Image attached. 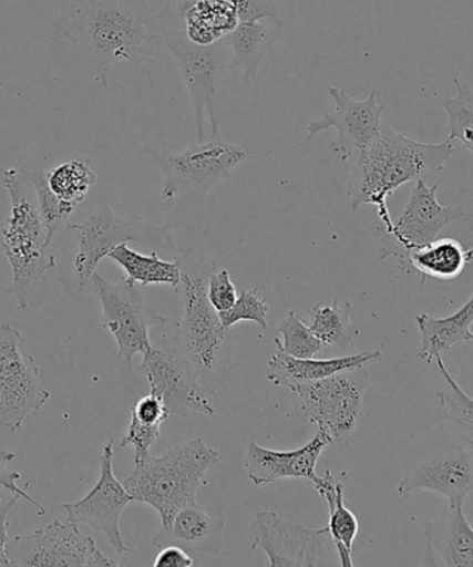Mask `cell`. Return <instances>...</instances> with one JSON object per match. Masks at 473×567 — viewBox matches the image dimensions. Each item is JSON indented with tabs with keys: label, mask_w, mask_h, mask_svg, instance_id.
I'll return each mask as SVG.
<instances>
[{
	"label": "cell",
	"mask_w": 473,
	"mask_h": 567,
	"mask_svg": "<svg viewBox=\"0 0 473 567\" xmlns=\"http://www.w3.org/2000/svg\"><path fill=\"white\" fill-rule=\"evenodd\" d=\"M156 47L166 48L177 64L178 73L188 90L194 106L197 140L205 137L206 114L212 124V140L222 136L219 126L224 118L219 91L225 76L228 45L225 40L210 47L191 42L185 31L163 29L156 32Z\"/></svg>",
	"instance_id": "cell-8"
},
{
	"label": "cell",
	"mask_w": 473,
	"mask_h": 567,
	"mask_svg": "<svg viewBox=\"0 0 473 567\" xmlns=\"http://www.w3.org/2000/svg\"><path fill=\"white\" fill-rule=\"evenodd\" d=\"M175 262L179 268V284L175 290L184 307L177 336L179 349L207 384V379L222 373L229 339V329L224 328L207 297L208 275L216 267L195 246L175 256Z\"/></svg>",
	"instance_id": "cell-5"
},
{
	"label": "cell",
	"mask_w": 473,
	"mask_h": 567,
	"mask_svg": "<svg viewBox=\"0 0 473 567\" xmlns=\"http://www.w3.org/2000/svg\"><path fill=\"white\" fill-rule=\"evenodd\" d=\"M2 91H3V84H2V82H0V93H2Z\"/></svg>",
	"instance_id": "cell-43"
},
{
	"label": "cell",
	"mask_w": 473,
	"mask_h": 567,
	"mask_svg": "<svg viewBox=\"0 0 473 567\" xmlns=\"http://www.w3.org/2000/svg\"><path fill=\"white\" fill-rule=\"evenodd\" d=\"M191 42L210 47L223 41L239 24L230 0H188L179 8Z\"/></svg>",
	"instance_id": "cell-24"
},
{
	"label": "cell",
	"mask_w": 473,
	"mask_h": 567,
	"mask_svg": "<svg viewBox=\"0 0 473 567\" xmlns=\"http://www.w3.org/2000/svg\"><path fill=\"white\" fill-rule=\"evenodd\" d=\"M207 297L214 310L218 313L228 311L235 305L236 299H238V290H236V286L230 279L228 269L216 268L208 275Z\"/></svg>",
	"instance_id": "cell-36"
},
{
	"label": "cell",
	"mask_w": 473,
	"mask_h": 567,
	"mask_svg": "<svg viewBox=\"0 0 473 567\" xmlns=\"http://www.w3.org/2000/svg\"><path fill=\"white\" fill-rule=\"evenodd\" d=\"M0 185L10 197V216L0 229V255L12 268L8 293L16 297L19 310L24 311L31 307L32 293L47 272L56 267V258L47 252V230L25 171L0 168Z\"/></svg>",
	"instance_id": "cell-4"
},
{
	"label": "cell",
	"mask_w": 473,
	"mask_h": 567,
	"mask_svg": "<svg viewBox=\"0 0 473 567\" xmlns=\"http://www.w3.org/2000/svg\"><path fill=\"white\" fill-rule=\"evenodd\" d=\"M455 96L444 101L443 109L448 113L450 135L449 142L460 141L462 146L473 154V92L465 81L454 79Z\"/></svg>",
	"instance_id": "cell-33"
},
{
	"label": "cell",
	"mask_w": 473,
	"mask_h": 567,
	"mask_svg": "<svg viewBox=\"0 0 473 567\" xmlns=\"http://www.w3.org/2000/svg\"><path fill=\"white\" fill-rule=\"evenodd\" d=\"M162 426L161 425H146L136 421L135 417L131 416L128 433L121 442V449L134 447L135 450V464L136 462L146 458L151 454V450L156 444L158 437H161Z\"/></svg>",
	"instance_id": "cell-37"
},
{
	"label": "cell",
	"mask_w": 473,
	"mask_h": 567,
	"mask_svg": "<svg viewBox=\"0 0 473 567\" xmlns=\"http://www.w3.org/2000/svg\"><path fill=\"white\" fill-rule=\"evenodd\" d=\"M423 565L473 567V530L462 506H449L425 525Z\"/></svg>",
	"instance_id": "cell-20"
},
{
	"label": "cell",
	"mask_w": 473,
	"mask_h": 567,
	"mask_svg": "<svg viewBox=\"0 0 473 567\" xmlns=\"http://www.w3.org/2000/svg\"><path fill=\"white\" fill-rule=\"evenodd\" d=\"M21 498L19 495L12 494L10 498L0 497V566L9 567L12 566L9 560V556L7 553L9 534H8V516L10 511L14 508L16 505L19 504Z\"/></svg>",
	"instance_id": "cell-42"
},
{
	"label": "cell",
	"mask_w": 473,
	"mask_h": 567,
	"mask_svg": "<svg viewBox=\"0 0 473 567\" xmlns=\"http://www.w3.org/2000/svg\"><path fill=\"white\" fill-rule=\"evenodd\" d=\"M114 440L104 445L101 456V476L95 487L76 503L63 504L62 509L68 514V520L75 525L95 528L107 537L112 547L119 554L128 553V548L121 536V515L128 506L132 497L126 492L123 482L114 475L113 464L115 451Z\"/></svg>",
	"instance_id": "cell-18"
},
{
	"label": "cell",
	"mask_w": 473,
	"mask_h": 567,
	"mask_svg": "<svg viewBox=\"0 0 473 567\" xmlns=\"http://www.w3.org/2000/svg\"><path fill=\"white\" fill-rule=\"evenodd\" d=\"M472 489V443L461 440L459 444L423 456L411 466L400 482L398 493L407 499L415 493L433 492L448 499L450 506H462Z\"/></svg>",
	"instance_id": "cell-16"
},
{
	"label": "cell",
	"mask_w": 473,
	"mask_h": 567,
	"mask_svg": "<svg viewBox=\"0 0 473 567\" xmlns=\"http://www.w3.org/2000/svg\"><path fill=\"white\" fill-rule=\"evenodd\" d=\"M140 372L146 378L151 392L163 400L169 416L202 414L216 416L214 390L207 386L192 365L177 338L173 344H154L142 355Z\"/></svg>",
	"instance_id": "cell-9"
},
{
	"label": "cell",
	"mask_w": 473,
	"mask_h": 567,
	"mask_svg": "<svg viewBox=\"0 0 473 567\" xmlns=\"http://www.w3.org/2000/svg\"><path fill=\"white\" fill-rule=\"evenodd\" d=\"M472 261V249H465L459 240L451 238L434 239L409 256V269L422 275L425 279L451 280L459 279Z\"/></svg>",
	"instance_id": "cell-27"
},
{
	"label": "cell",
	"mask_w": 473,
	"mask_h": 567,
	"mask_svg": "<svg viewBox=\"0 0 473 567\" xmlns=\"http://www.w3.org/2000/svg\"><path fill=\"white\" fill-rule=\"evenodd\" d=\"M454 154V142L445 140L439 145H431L412 141L382 123L378 135L359 153V163L348 186L350 210L357 213L361 206H377L382 223L377 230L390 233L393 219L388 207L389 197L407 182L443 173Z\"/></svg>",
	"instance_id": "cell-2"
},
{
	"label": "cell",
	"mask_w": 473,
	"mask_h": 567,
	"mask_svg": "<svg viewBox=\"0 0 473 567\" xmlns=\"http://www.w3.org/2000/svg\"><path fill=\"white\" fill-rule=\"evenodd\" d=\"M251 548L267 555L268 566H326L337 553L328 527L308 528L282 519L277 512H258L250 528Z\"/></svg>",
	"instance_id": "cell-15"
},
{
	"label": "cell",
	"mask_w": 473,
	"mask_h": 567,
	"mask_svg": "<svg viewBox=\"0 0 473 567\" xmlns=\"http://www.w3.org/2000/svg\"><path fill=\"white\" fill-rule=\"evenodd\" d=\"M382 357V351L376 350L349 357L313 360V358L290 357L277 346V351L268 362L267 379L274 386L291 390L300 383L320 381V379L332 377L335 373L366 367L367 363L381 360Z\"/></svg>",
	"instance_id": "cell-22"
},
{
	"label": "cell",
	"mask_w": 473,
	"mask_h": 567,
	"mask_svg": "<svg viewBox=\"0 0 473 567\" xmlns=\"http://www.w3.org/2000/svg\"><path fill=\"white\" fill-rule=\"evenodd\" d=\"M107 258L119 264L126 274L130 284L146 288L151 285H168L177 289L179 284V268L175 261H166L158 257L157 251L152 255H141L132 250L128 244H123L109 252Z\"/></svg>",
	"instance_id": "cell-28"
},
{
	"label": "cell",
	"mask_w": 473,
	"mask_h": 567,
	"mask_svg": "<svg viewBox=\"0 0 473 567\" xmlns=\"http://www.w3.org/2000/svg\"><path fill=\"white\" fill-rule=\"evenodd\" d=\"M332 440L318 429L306 445L294 451H275L250 443L246 450L244 466L247 477L256 486H267L285 478H307L318 486L322 477L317 475V464Z\"/></svg>",
	"instance_id": "cell-19"
},
{
	"label": "cell",
	"mask_w": 473,
	"mask_h": 567,
	"mask_svg": "<svg viewBox=\"0 0 473 567\" xmlns=\"http://www.w3.org/2000/svg\"><path fill=\"white\" fill-rule=\"evenodd\" d=\"M235 8L239 23H255V21L278 16L277 4L273 0H230Z\"/></svg>",
	"instance_id": "cell-40"
},
{
	"label": "cell",
	"mask_w": 473,
	"mask_h": 567,
	"mask_svg": "<svg viewBox=\"0 0 473 567\" xmlns=\"http://www.w3.org/2000/svg\"><path fill=\"white\" fill-rule=\"evenodd\" d=\"M219 460L222 454L205 440H191L136 462L123 484L132 499L152 506L161 516L162 528H168L181 509L197 504V494L207 486L206 475Z\"/></svg>",
	"instance_id": "cell-3"
},
{
	"label": "cell",
	"mask_w": 473,
	"mask_h": 567,
	"mask_svg": "<svg viewBox=\"0 0 473 567\" xmlns=\"http://www.w3.org/2000/svg\"><path fill=\"white\" fill-rule=\"evenodd\" d=\"M47 182L60 202L76 210L96 184V174L91 168L90 159L76 157L49 169Z\"/></svg>",
	"instance_id": "cell-30"
},
{
	"label": "cell",
	"mask_w": 473,
	"mask_h": 567,
	"mask_svg": "<svg viewBox=\"0 0 473 567\" xmlns=\"http://www.w3.org/2000/svg\"><path fill=\"white\" fill-rule=\"evenodd\" d=\"M438 362L439 371L443 374L448 383V392L438 393L442 414L440 422L451 429V432L459 434L460 437L472 442L473 420H472V398L461 389L455 379L451 377L448 367L444 365L442 357L434 358Z\"/></svg>",
	"instance_id": "cell-31"
},
{
	"label": "cell",
	"mask_w": 473,
	"mask_h": 567,
	"mask_svg": "<svg viewBox=\"0 0 473 567\" xmlns=\"http://www.w3.org/2000/svg\"><path fill=\"white\" fill-rule=\"evenodd\" d=\"M327 90L337 104V110L333 114L323 113L322 120L307 125L308 135L300 146L308 145L320 132L335 128L339 135L332 142V152L339 162L348 163L378 135L387 103H377V91H371L364 101H356L339 87L328 86Z\"/></svg>",
	"instance_id": "cell-17"
},
{
	"label": "cell",
	"mask_w": 473,
	"mask_h": 567,
	"mask_svg": "<svg viewBox=\"0 0 473 567\" xmlns=\"http://www.w3.org/2000/svg\"><path fill=\"white\" fill-rule=\"evenodd\" d=\"M27 178L34 187L38 210L47 230V244L51 245L54 236L68 224L69 218L73 216L75 208L60 202L54 196L51 187L48 186L47 173L40 168L24 169Z\"/></svg>",
	"instance_id": "cell-32"
},
{
	"label": "cell",
	"mask_w": 473,
	"mask_h": 567,
	"mask_svg": "<svg viewBox=\"0 0 473 567\" xmlns=\"http://www.w3.org/2000/svg\"><path fill=\"white\" fill-rule=\"evenodd\" d=\"M16 458H18V454L0 450V487H3L9 493L19 495L21 499H25L27 503L34 506L38 511V515H47V508H43L41 504H38L37 501L27 493L25 488L29 487V484H27L25 488L19 487L18 482L21 478V473L14 470L13 462Z\"/></svg>",
	"instance_id": "cell-38"
},
{
	"label": "cell",
	"mask_w": 473,
	"mask_h": 567,
	"mask_svg": "<svg viewBox=\"0 0 473 567\" xmlns=\"http://www.w3.org/2000/svg\"><path fill=\"white\" fill-rule=\"evenodd\" d=\"M284 21L275 18H266L255 23H239L224 40L234 51L233 69H244L245 84L255 80L263 60L271 56L275 43L282 35Z\"/></svg>",
	"instance_id": "cell-23"
},
{
	"label": "cell",
	"mask_w": 473,
	"mask_h": 567,
	"mask_svg": "<svg viewBox=\"0 0 473 567\" xmlns=\"http://www.w3.org/2000/svg\"><path fill=\"white\" fill-rule=\"evenodd\" d=\"M438 190L439 184L429 186L426 179L417 181L410 200L398 221L393 223L392 230L388 234L377 230L383 246L381 257H394L405 272H410L409 256L412 250L431 244L445 227L466 217L460 207L440 205Z\"/></svg>",
	"instance_id": "cell-14"
},
{
	"label": "cell",
	"mask_w": 473,
	"mask_h": 567,
	"mask_svg": "<svg viewBox=\"0 0 473 567\" xmlns=\"http://www.w3.org/2000/svg\"><path fill=\"white\" fill-rule=\"evenodd\" d=\"M307 327L323 346L346 349L353 343L361 329L351 322V305L335 299L331 305L320 302L308 311Z\"/></svg>",
	"instance_id": "cell-29"
},
{
	"label": "cell",
	"mask_w": 473,
	"mask_h": 567,
	"mask_svg": "<svg viewBox=\"0 0 473 567\" xmlns=\"http://www.w3.org/2000/svg\"><path fill=\"white\" fill-rule=\"evenodd\" d=\"M153 545H177L189 555L218 556L225 547V522L207 515L197 504L189 505L175 515L172 526L156 534Z\"/></svg>",
	"instance_id": "cell-21"
},
{
	"label": "cell",
	"mask_w": 473,
	"mask_h": 567,
	"mask_svg": "<svg viewBox=\"0 0 473 567\" xmlns=\"http://www.w3.org/2000/svg\"><path fill=\"white\" fill-rule=\"evenodd\" d=\"M88 288L101 301L103 327L117 341L120 360L132 367L135 355H145L151 350V328L168 322L167 319L148 307L140 286L126 279L112 284L95 272Z\"/></svg>",
	"instance_id": "cell-12"
},
{
	"label": "cell",
	"mask_w": 473,
	"mask_h": 567,
	"mask_svg": "<svg viewBox=\"0 0 473 567\" xmlns=\"http://www.w3.org/2000/svg\"><path fill=\"white\" fill-rule=\"evenodd\" d=\"M24 344L20 330L0 324V425L12 433L51 399L41 382L40 368Z\"/></svg>",
	"instance_id": "cell-11"
},
{
	"label": "cell",
	"mask_w": 473,
	"mask_h": 567,
	"mask_svg": "<svg viewBox=\"0 0 473 567\" xmlns=\"http://www.w3.org/2000/svg\"><path fill=\"white\" fill-rule=\"evenodd\" d=\"M7 553L10 564L18 567L119 566L102 553L95 539L70 520H54L27 536L9 538Z\"/></svg>",
	"instance_id": "cell-13"
},
{
	"label": "cell",
	"mask_w": 473,
	"mask_h": 567,
	"mask_svg": "<svg viewBox=\"0 0 473 567\" xmlns=\"http://www.w3.org/2000/svg\"><path fill=\"white\" fill-rule=\"evenodd\" d=\"M196 559L177 545H166L153 561L154 567H194Z\"/></svg>",
	"instance_id": "cell-41"
},
{
	"label": "cell",
	"mask_w": 473,
	"mask_h": 567,
	"mask_svg": "<svg viewBox=\"0 0 473 567\" xmlns=\"http://www.w3.org/2000/svg\"><path fill=\"white\" fill-rule=\"evenodd\" d=\"M316 489L328 504L329 523L327 527L329 534H331L340 565L353 567L354 561L351 555H353V544L357 536H359L360 525L353 512L345 504L343 483L337 482L333 473L327 471L326 476L322 477Z\"/></svg>",
	"instance_id": "cell-26"
},
{
	"label": "cell",
	"mask_w": 473,
	"mask_h": 567,
	"mask_svg": "<svg viewBox=\"0 0 473 567\" xmlns=\"http://www.w3.org/2000/svg\"><path fill=\"white\" fill-rule=\"evenodd\" d=\"M131 416L146 425H161L169 417L166 405L157 394L148 393L131 409Z\"/></svg>",
	"instance_id": "cell-39"
},
{
	"label": "cell",
	"mask_w": 473,
	"mask_h": 567,
	"mask_svg": "<svg viewBox=\"0 0 473 567\" xmlns=\"http://www.w3.org/2000/svg\"><path fill=\"white\" fill-rule=\"evenodd\" d=\"M260 152L225 142L222 136L199 142L181 153L153 154L154 163L164 174L162 202L168 208L177 200H191L205 206L208 192L227 179L246 159L261 156Z\"/></svg>",
	"instance_id": "cell-6"
},
{
	"label": "cell",
	"mask_w": 473,
	"mask_h": 567,
	"mask_svg": "<svg viewBox=\"0 0 473 567\" xmlns=\"http://www.w3.org/2000/svg\"><path fill=\"white\" fill-rule=\"evenodd\" d=\"M417 327L422 336L421 350L418 358L432 363L442 352L453 349L459 343H471L473 333V297L453 316L448 318H433L429 313H421L415 318Z\"/></svg>",
	"instance_id": "cell-25"
},
{
	"label": "cell",
	"mask_w": 473,
	"mask_h": 567,
	"mask_svg": "<svg viewBox=\"0 0 473 567\" xmlns=\"http://www.w3.org/2000/svg\"><path fill=\"white\" fill-rule=\"evenodd\" d=\"M68 228L76 238L74 269L81 291L90 285L99 264L120 245L134 241L153 251L175 250L173 223L157 227L141 218L120 217L107 203H97L80 221L69 223Z\"/></svg>",
	"instance_id": "cell-7"
},
{
	"label": "cell",
	"mask_w": 473,
	"mask_h": 567,
	"mask_svg": "<svg viewBox=\"0 0 473 567\" xmlns=\"http://www.w3.org/2000/svg\"><path fill=\"white\" fill-rule=\"evenodd\" d=\"M278 333L282 336V340L275 338L274 343L290 357L312 358L326 347L295 311L288 312V316L282 318Z\"/></svg>",
	"instance_id": "cell-34"
},
{
	"label": "cell",
	"mask_w": 473,
	"mask_h": 567,
	"mask_svg": "<svg viewBox=\"0 0 473 567\" xmlns=\"http://www.w3.org/2000/svg\"><path fill=\"white\" fill-rule=\"evenodd\" d=\"M58 34L76 68L110 90L117 62H154L156 16L147 0H56Z\"/></svg>",
	"instance_id": "cell-1"
},
{
	"label": "cell",
	"mask_w": 473,
	"mask_h": 567,
	"mask_svg": "<svg viewBox=\"0 0 473 567\" xmlns=\"http://www.w3.org/2000/svg\"><path fill=\"white\" fill-rule=\"evenodd\" d=\"M370 382L371 373L361 367L297 384L290 392L300 399L307 420L333 442L359 425Z\"/></svg>",
	"instance_id": "cell-10"
},
{
	"label": "cell",
	"mask_w": 473,
	"mask_h": 567,
	"mask_svg": "<svg viewBox=\"0 0 473 567\" xmlns=\"http://www.w3.org/2000/svg\"><path fill=\"white\" fill-rule=\"evenodd\" d=\"M269 306L258 290H241L235 305L228 311L219 312L225 329L239 322H256L263 330L268 328Z\"/></svg>",
	"instance_id": "cell-35"
}]
</instances>
